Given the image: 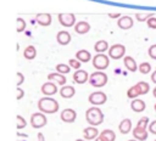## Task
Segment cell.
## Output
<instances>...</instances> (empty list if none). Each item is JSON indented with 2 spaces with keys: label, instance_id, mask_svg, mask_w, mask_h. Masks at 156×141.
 Segmentation results:
<instances>
[{
  "label": "cell",
  "instance_id": "obj_1",
  "mask_svg": "<svg viewBox=\"0 0 156 141\" xmlns=\"http://www.w3.org/2000/svg\"><path fill=\"white\" fill-rule=\"evenodd\" d=\"M58 108H60V105H58L57 100H55L51 96H44L38 100V109H39V112H41L44 114L56 113L58 111Z\"/></svg>",
  "mask_w": 156,
  "mask_h": 141
},
{
  "label": "cell",
  "instance_id": "obj_2",
  "mask_svg": "<svg viewBox=\"0 0 156 141\" xmlns=\"http://www.w3.org/2000/svg\"><path fill=\"white\" fill-rule=\"evenodd\" d=\"M85 120L93 126H98L104 122V113L98 106H93L85 111Z\"/></svg>",
  "mask_w": 156,
  "mask_h": 141
},
{
  "label": "cell",
  "instance_id": "obj_3",
  "mask_svg": "<svg viewBox=\"0 0 156 141\" xmlns=\"http://www.w3.org/2000/svg\"><path fill=\"white\" fill-rule=\"evenodd\" d=\"M89 84L94 88H102L106 85L107 83V74L102 70H98V72H94L89 75V79H88Z\"/></svg>",
  "mask_w": 156,
  "mask_h": 141
},
{
  "label": "cell",
  "instance_id": "obj_4",
  "mask_svg": "<svg viewBox=\"0 0 156 141\" xmlns=\"http://www.w3.org/2000/svg\"><path fill=\"white\" fill-rule=\"evenodd\" d=\"M93 66L95 69L98 70H104L108 67L110 64V58L108 56H106L105 53H96L93 58Z\"/></svg>",
  "mask_w": 156,
  "mask_h": 141
},
{
  "label": "cell",
  "instance_id": "obj_5",
  "mask_svg": "<svg viewBox=\"0 0 156 141\" xmlns=\"http://www.w3.org/2000/svg\"><path fill=\"white\" fill-rule=\"evenodd\" d=\"M48 123V119H46V115L41 112H35L30 115V125L34 128V129H40L43 126H45Z\"/></svg>",
  "mask_w": 156,
  "mask_h": 141
},
{
  "label": "cell",
  "instance_id": "obj_6",
  "mask_svg": "<svg viewBox=\"0 0 156 141\" xmlns=\"http://www.w3.org/2000/svg\"><path fill=\"white\" fill-rule=\"evenodd\" d=\"M126 53V47L122 44H113L112 46L108 47V57L112 60H119L124 57Z\"/></svg>",
  "mask_w": 156,
  "mask_h": 141
},
{
  "label": "cell",
  "instance_id": "obj_7",
  "mask_svg": "<svg viewBox=\"0 0 156 141\" xmlns=\"http://www.w3.org/2000/svg\"><path fill=\"white\" fill-rule=\"evenodd\" d=\"M107 100V96L105 92L102 91H94L89 95L88 97V101L93 105V106H100V105H104Z\"/></svg>",
  "mask_w": 156,
  "mask_h": 141
},
{
  "label": "cell",
  "instance_id": "obj_8",
  "mask_svg": "<svg viewBox=\"0 0 156 141\" xmlns=\"http://www.w3.org/2000/svg\"><path fill=\"white\" fill-rule=\"evenodd\" d=\"M57 18L63 27H73L76 24V16L73 13H58Z\"/></svg>",
  "mask_w": 156,
  "mask_h": 141
},
{
  "label": "cell",
  "instance_id": "obj_9",
  "mask_svg": "<svg viewBox=\"0 0 156 141\" xmlns=\"http://www.w3.org/2000/svg\"><path fill=\"white\" fill-rule=\"evenodd\" d=\"M60 118L65 123H73L76 120V118H77V112L74 109H72V108H65L61 112Z\"/></svg>",
  "mask_w": 156,
  "mask_h": 141
},
{
  "label": "cell",
  "instance_id": "obj_10",
  "mask_svg": "<svg viewBox=\"0 0 156 141\" xmlns=\"http://www.w3.org/2000/svg\"><path fill=\"white\" fill-rule=\"evenodd\" d=\"M116 140V134L111 129H105L99 135L95 137V141H115Z\"/></svg>",
  "mask_w": 156,
  "mask_h": 141
},
{
  "label": "cell",
  "instance_id": "obj_11",
  "mask_svg": "<svg viewBox=\"0 0 156 141\" xmlns=\"http://www.w3.org/2000/svg\"><path fill=\"white\" fill-rule=\"evenodd\" d=\"M40 91L45 95V96H52V95H55L56 92H57V85L55 84V83H52V81H46V83H44L43 85H41V89H40Z\"/></svg>",
  "mask_w": 156,
  "mask_h": 141
},
{
  "label": "cell",
  "instance_id": "obj_12",
  "mask_svg": "<svg viewBox=\"0 0 156 141\" xmlns=\"http://www.w3.org/2000/svg\"><path fill=\"white\" fill-rule=\"evenodd\" d=\"M48 80L55 83L56 85H66V81H67V78L65 74H61L58 72H52L48 75Z\"/></svg>",
  "mask_w": 156,
  "mask_h": 141
},
{
  "label": "cell",
  "instance_id": "obj_13",
  "mask_svg": "<svg viewBox=\"0 0 156 141\" xmlns=\"http://www.w3.org/2000/svg\"><path fill=\"white\" fill-rule=\"evenodd\" d=\"M134 22H133V18L130 16H121L117 21V26L118 28L123 29V30H127V29H130L133 27Z\"/></svg>",
  "mask_w": 156,
  "mask_h": 141
},
{
  "label": "cell",
  "instance_id": "obj_14",
  "mask_svg": "<svg viewBox=\"0 0 156 141\" xmlns=\"http://www.w3.org/2000/svg\"><path fill=\"white\" fill-rule=\"evenodd\" d=\"M89 79V75H88V72L84 70V69H77L74 73H73V81L77 83V84H84L87 83Z\"/></svg>",
  "mask_w": 156,
  "mask_h": 141
},
{
  "label": "cell",
  "instance_id": "obj_15",
  "mask_svg": "<svg viewBox=\"0 0 156 141\" xmlns=\"http://www.w3.org/2000/svg\"><path fill=\"white\" fill-rule=\"evenodd\" d=\"M35 21L38 24L43 26V27H48L51 24V15L48 13V12H41V13H38L35 16Z\"/></svg>",
  "mask_w": 156,
  "mask_h": 141
},
{
  "label": "cell",
  "instance_id": "obj_16",
  "mask_svg": "<svg viewBox=\"0 0 156 141\" xmlns=\"http://www.w3.org/2000/svg\"><path fill=\"white\" fill-rule=\"evenodd\" d=\"M74 27V32L77 34H85L90 30V24L85 21H79V22H76V24L73 26Z\"/></svg>",
  "mask_w": 156,
  "mask_h": 141
},
{
  "label": "cell",
  "instance_id": "obj_17",
  "mask_svg": "<svg viewBox=\"0 0 156 141\" xmlns=\"http://www.w3.org/2000/svg\"><path fill=\"white\" fill-rule=\"evenodd\" d=\"M56 41L60 45H67L71 41V34L67 30H60L56 34Z\"/></svg>",
  "mask_w": 156,
  "mask_h": 141
},
{
  "label": "cell",
  "instance_id": "obj_18",
  "mask_svg": "<svg viewBox=\"0 0 156 141\" xmlns=\"http://www.w3.org/2000/svg\"><path fill=\"white\" fill-rule=\"evenodd\" d=\"M99 135V130L95 128V126H93V125H90V126H87L85 129H83V136H84V139L85 140H95V137Z\"/></svg>",
  "mask_w": 156,
  "mask_h": 141
},
{
  "label": "cell",
  "instance_id": "obj_19",
  "mask_svg": "<svg viewBox=\"0 0 156 141\" xmlns=\"http://www.w3.org/2000/svg\"><path fill=\"white\" fill-rule=\"evenodd\" d=\"M76 94V90L72 85H62V88L60 89V96L62 98H71L73 97Z\"/></svg>",
  "mask_w": 156,
  "mask_h": 141
},
{
  "label": "cell",
  "instance_id": "obj_20",
  "mask_svg": "<svg viewBox=\"0 0 156 141\" xmlns=\"http://www.w3.org/2000/svg\"><path fill=\"white\" fill-rule=\"evenodd\" d=\"M132 132H133L134 139L138 140V141H145L147 139V135H149V131L146 129H141V128H138V126H135Z\"/></svg>",
  "mask_w": 156,
  "mask_h": 141
},
{
  "label": "cell",
  "instance_id": "obj_21",
  "mask_svg": "<svg viewBox=\"0 0 156 141\" xmlns=\"http://www.w3.org/2000/svg\"><path fill=\"white\" fill-rule=\"evenodd\" d=\"M123 64L124 67L129 70V72H135L138 69V64L135 62V60L132 57V56H124L123 58Z\"/></svg>",
  "mask_w": 156,
  "mask_h": 141
},
{
  "label": "cell",
  "instance_id": "obj_22",
  "mask_svg": "<svg viewBox=\"0 0 156 141\" xmlns=\"http://www.w3.org/2000/svg\"><path fill=\"white\" fill-rule=\"evenodd\" d=\"M145 107H146L145 102H144L143 100H139L138 97H136V98H133V101L130 102V108H132L134 112H136V113L145 111Z\"/></svg>",
  "mask_w": 156,
  "mask_h": 141
},
{
  "label": "cell",
  "instance_id": "obj_23",
  "mask_svg": "<svg viewBox=\"0 0 156 141\" xmlns=\"http://www.w3.org/2000/svg\"><path fill=\"white\" fill-rule=\"evenodd\" d=\"M118 130H119L121 134H128L132 130V120L128 119V118L122 119V122L118 125Z\"/></svg>",
  "mask_w": 156,
  "mask_h": 141
},
{
  "label": "cell",
  "instance_id": "obj_24",
  "mask_svg": "<svg viewBox=\"0 0 156 141\" xmlns=\"http://www.w3.org/2000/svg\"><path fill=\"white\" fill-rule=\"evenodd\" d=\"M76 58H77L80 63H82V62H88V61L91 60V55H90V52H89L88 50L82 49V50H79V51L76 52Z\"/></svg>",
  "mask_w": 156,
  "mask_h": 141
},
{
  "label": "cell",
  "instance_id": "obj_25",
  "mask_svg": "<svg viewBox=\"0 0 156 141\" xmlns=\"http://www.w3.org/2000/svg\"><path fill=\"white\" fill-rule=\"evenodd\" d=\"M23 56H24L26 60H29V61L30 60H34L35 56H37V49L33 45H28L24 49V51H23Z\"/></svg>",
  "mask_w": 156,
  "mask_h": 141
},
{
  "label": "cell",
  "instance_id": "obj_26",
  "mask_svg": "<svg viewBox=\"0 0 156 141\" xmlns=\"http://www.w3.org/2000/svg\"><path fill=\"white\" fill-rule=\"evenodd\" d=\"M94 50L96 51V53H104L106 50H108V44L105 40H99L94 44Z\"/></svg>",
  "mask_w": 156,
  "mask_h": 141
},
{
  "label": "cell",
  "instance_id": "obj_27",
  "mask_svg": "<svg viewBox=\"0 0 156 141\" xmlns=\"http://www.w3.org/2000/svg\"><path fill=\"white\" fill-rule=\"evenodd\" d=\"M135 86L138 88L140 95H145V94H147L149 90H150V86H149V84H147L146 81H139V83L135 84Z\"/></svg>",
  "mask_w": 156,
  "mask_h": 141
},
{
  "label": "cell",
  "instance_id": "obj_28",
  "mask_svg": "<svg viewBox=\"0 0 156 141\" xmlns=\"http://www.w3.org/2000/svg\"><path fill=\"white\" fill-rule=\"evenodd\" d=\"M154 13L152 12H136L135 13V18L139 21V22H145L147 21L150 17H152Z\"/></svg>",
  "mask_w": 156,
  "mask_h": 141
},
{
  "label": "cell",
  "instance_id": "obj_29",
  "mask_svg": "<svg viewBox=\"0 0 156 141\" xmlns=\"http://www.w3.org/2000/svg\"><path fill=\"white\" fill-rule=\"evenodd\" d=\"M69 70H71V67L68 66V64H66V63H58V64H56V72H58V73H61V74H68L69 73Z\"/></svg>",
  "mask_w": 156,
  "mask_h": 141
},
{
  "label": "cell",
  "instance_id": "obj_30",
  "mask_svg": "<svg viewBox=\"0 0 156 141\" xmlns=\"http://www.w3.org/2000/svg\"><path fill=\"white\" fill-rule=\"evenodd\" d=\"M138 69L141 74H147L150 70H151V64L149 62H141L139 66H138Z\"/></svg>",
  "mask_w": 156,
  "mask_h": 141
},
{
  "label": "cell",
  "instance_id": "obj_31",
  "mask_svg": "<svg viewBox=\"0 0 156 141\" xmlns=\"http://www.w3.org/2000/svg\"><path fill=\"white\" fill-rule=\"evenodd\" d=\"M127 96H128L129 98H136L138 96H140V92H139L138 88H136L135 85H133V86H130V88L128 89V91H127Z\"/></svg>",
  "mask_w": 156,
  "mask_h": 141
},
{
  "label": "cell",
  "instance_id": "obj_32",
  "mask_svg": "<svg viewBox=\"0 0 156 141\" xmlns=\"http://www.w3.org/2000/svg\"><path fill=\"white\" fill-rule=\"evenodd\" d=\"M16 23H17L16 30H17L18 33H22V32L26 29V26H27V23H26V22H24V19H23V18H21V17H18V18L16 19Z\"/></svg>",
  "mask_w": 156,
  "mask_h": 141
},
{
  "label": "cell",
  "instance_id": "obj_33",
  "mask_svg": "<svg viewBox=\"0 0 156 141\" xmlns=\"http://www.w3.org/2000/svg\"><path fill=\"white\" fill-rule=\"evenodd\" d=\"M147 125H149V118L147 117H143L138 120L136 123V126L138 128H141V129H147Z\"/></svg>",
  "mask_w": 156,
  "mask_h": 141
},
{
  "label": "cell",
  "instance_id": "obj_34",
  "mask_svg": "<svg viewBox=\"0 0 156 141\" xmlns=\"http://www.w3.org/2000/svg\"><path fill=\"white\" fill-rule=\"evenodd\" d=\"M68 66L71 67V68H73V69H79L80 68V62L77 60V58H71V60H68Z\"/></svg>",
  "mask_w": 156,
  "mask_h": 141
},
{
  "label": "cell",
  "instance_id": "obj_35",
  "mask_svg": "<svg viewBox=\"0 0 156 141\" xmlns=\"http://www.w3.org/2000/svg\"><path fill=\"white\" fill-rule=\"evenodd\" d=\"M17 129H23V128H26V125H27V122H26V119L22 117V115H20V114H17Z\"/></svg>",
  "mask_w": 156,
  "mask_h": 141
},
{
  "label": "cell",
  "instance_id": "obj_36",
  "mask_svg": "<svg viewBox=\"0 0 156 141\" xmlns=\"http://www.w3.org/2000/svg\"><path fill=\"white\" fill-rule=\"evenodd\" d=\"M146 24L150 29H156V17H150L147 21H146Z\"/></svg>",
  "mask_w": 156,
  "mask_h": 141
},
{
  "label": "cell",
  "instance_id": "obj_37",
  "mask_svg": "<svg viewBox=\"0 0 156 141\" xmlns=\"http://www.w3.org/2000/svg\"><path fill=\"white\" fill-rule=\"evenodd\" d=\"M147 53H149V56H150L152 60H156V44H154V45H151V46L149 47Z\"/></svg>",
  "mask_w": 156,
  "mask_h": 141
},
{
  "label": "cell",
  "instance_id": "obj_38",
  "mask_svg": "<svg viewBox=\"0 0 156 141\" xmlns=\"http://www.w3.org/2000/svg\"><path fill=\"white\" fill-rule=\"evenodd\" d=\"M147 130H149V132L156 135V120H152L151 123H149V125H147Z\"/></svg>",
  "mask_w": 156,
  "mask_h": 141
},
{
  "label": "cell",
  "instance_id": "obj_39",
  "mask_svg": "<svg viewBox=\"0 0 156 141\" xmlns=\"http://www.w3.org/2000/svg\"><path fill=\"white\" fill-rule=\"evenodd\" d=\"M17 77H18V79H20V80L17 81V86H20V85L24 81V77H23V74H22V73H20V72H17Z\"/></svg>",
  "mask_w": 156,
  "mask_h": 141
},
{
  "label": "cell",
  "instance_id": "obj_40",
  "mask_svg": "<svg viewBox=\"0 0 156 141\" xmlns=\"http://www.w3.org/2000/svg\"><path fill=\"white\" fill-rule=\"evenodd\" d=\"M18 90V95H17V100H20V98H22V96H23V90L22 89H17Z\"/></svg>",
  "mask_w": 156,
  "mask_h": 141
},
{
  "label": "cell",
  "instance_id": "obj_41",
  "mask_svg": "<svg viewBox=\"0 0 156 141\" xmlns=\"http://www.w3.org/2000/svg\"><path fill=\"white\" fill-rule=\"evenodd\" d=\"M151 81L156 84V70H155V72H154V73L151 74Z\"/></svg>",
  "mask_w": 156,
  "mask_h": 141
},
{
  "label": "cell",
  "instance_id": "obj_42",
  "mask_svg": "<svg viewBox=\"0 0 156 141\" xmlns=\"http://www.w3.org/2000/svg\"><path fill=\"white\" fill-rule=\"evenodd\" d=\"M108 16H110L111 18H117V17H121V15H119L118 12H117V13H110Z\"/></svg>",
  "mask_w": 156,
  "mask_h": 141
},
{
  "label": "cell",
  "instance_id": "obj_43",
  "mask_svg": "<svg viewBox=\"0 0 156 141\" xmlns=\"http://www.w3.org/2000/svg\"><path fill=\"white\" fill-rule=\"evenodd\" d=\"M45 139H44V135L41 134V132H39L38 134V141H44Z\"/></svg>",
  "mask_w": 156,
  "mask_h": 141
},
{
  "label": "cell",
  "instance_id": "obj_44",
  "mask_svg": "<svg viewBox=\"0 0 156 141\" xmlns=\"http://www.w3.org/2000/svg\"><path fill=\"white\" fill-rule=\"evenodd\" d=\"M152 95H154V97L156 98V86L154 88V90H152Z\"/></svg>",
  "mask_w": 156,
  "mask_h": 141
},
{
  "label": "cell",
  "instance_id": "obj_45",
  "mask_svg": "<svg viewBox=\"0 0 156 141\" xmlns=\"http://www.w3.org/2000/svg\"><path fill=\"white\" fill-rule=\"evenodd\" d=\"M76 141H88V140H83V139H77Z\"/></svg>",
  "mask_w": 156,
  "mask_h": 141
},
{
  "label": "cell",
  "instance_id": "obj_46",
  "mask_svg": "<svg viewBox=\"0 0 156 141\" xmlns=\"http://www.w3.org/2000/svg\"><path fill=\"white\" fill-rule=\"evenodd\" d=\"M128 141H138V140H135V139H133V140H128Z\"/></svg>",
  "mask_w": 156,
  "mask_h": 141
},
{
  "label": "cell",
  "instance_id": "obj_47",
  "mask_svg": "<svg viewBox=\"0 0 156 141\" xmlns=\"http://www.w3.org/2000/svg\"><path fill=\"white\" fill-rule=\"evenodd\" d=\"M154 109H155V111H156V103H155V106H154Z\"/></svg>",
  "mask_w": 156,
  "mask_h": 141
},
{
  "label": "cell",
  "instance_id": "obj_48",
  "mask_svg": "<svg viewBox=\"0 0 156 141\" xmlns=\"http://www.w3.org/2000/svg\"><path fill=\"white\" fill-rule=\"evenodd\" d=\"M155 141H156V140H155Z\"/></svg>",
  "mask_w": 156,
  "mask_h": 141
}]
</instances>
